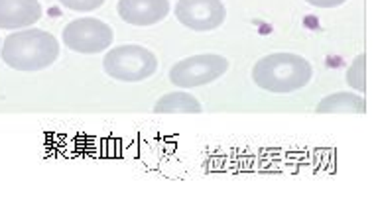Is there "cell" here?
Wrapping results in <instances>:
<instances>
[{
    "label": "cell",
    "instance_id": "5",
    "mask_svg": "<svg viewBox=\"0 0 374 212\" xmlns=\"http://www.w3.org/2000/svg\"><path fill=\"white\" fill-rule=\"evenodd\" d=\"M113 28L96 18L73 20L63 28L66 48L77 53H101L113 46Z\"/></svg>",
    "mask_w": 374,
    "mask_h": 212
},
{
    "label": "cell",
    "instance_id": "7",
    "mask_svg": "<svg viewBox=\"0 0 374 212\" xmlns=\"http://www.w3.org/2000/svg\"><path fill=\"white\" fill-rule=\"evenodd\" d=\"M170 14V0H118V16L132 26H154Z\"/></svg>",
    "mask_w": 374,
    "mask_h": 212
},
{
    "label": "cell",
    "instance_id": "8",
    "mask_svg": "<svg viewBox=\"0 0 374 212\" xmlns=\"http://www.w3.org/2000/svg\"><path fill=\"white\" fill-rule=\"evenodd\" d=\"M42 18L38 0H0V28H28Z\"/></svg>",
    "mask_w": 374,
    "mask_h": 212
},
{
    "label": "cell",
    "instance_id": "9",
    "mask_svg": "<svg viewBox=\"0 0 374 212\" xmlns=\"http://www.w3.org/2000/svg\"><path fill=\"white\" fill-rule=\"evenodd\" d=\"M317 114H365V98L349 93H335L325 97L316 108Z\"/></svg>",
    "mask_w": 374,
    "mask_h": 212
},
{
    "label": "cell",
    "instance_id": "12",
    "mask_svg": "<svg viewBox=\"0 0 374 212\" xmlns=\"http://www.w3.org/2000/svg\"><path fill=\"white\" fill-rule=\"evenodd\" d=\"M61 6L75 12H93L105 4V0H59Z\"/></svg>",
    "mask_w": 374,
    "mask_h": 212
},
{
    "label": "cell",
    "instance_id": "11",
    "mask_svg": "<svg viewBox=\"0 0 374 212\" xmlns=\"http://www.w3.org/2000/svg\"><path fill=\"white\" fill-rule=\"evenodd\" d=\"M347 83L349 87L356 88V91H365L366 88V58L365 55H359L353 61V65L347 71Z\"/></svg>",
    "mask_w": 374,
    "mask_h": 212
},
{
    "label": "cell",
    "instance_id": "13",
    "mask_svg": "<svg viewBox=\"0 0 374 212\" xmlns=\"http://www.w3.org/2000/svg\"><path fill=\"white\" fill-rule=\"evenodd\" d=\"M307 4L317 6V8H337L341 4H345L347 0H306Z\"/></svg>",
    "mask_w": 374,
    "mask_h": 212
},
{
    "label": "cell",
    "instance_id": "10",
    "mask_svg": "<svg viewBox=\"0 0 374 212\" xmlns=\"http://www.w3.org/2000/svg\"><path fill=\"white\" fill-rule=\"evenodd\" d=\"M203 108L199 100L187 93H170L162 97L154 105V112H162V114H172V112H193L199 114Z\"/></svg>",
    "mask_w": 374,
    "mask_h": 212
},
{
    "label": "cell",
    "instance_id": "6",
    "mask_svg": "<svg viewBox=\"0 0 374 212\" xmlns=\"http://www.w3.org/2000/svg\"><path fill=\"white\" fill-rule=\"evenodd\" d=\"M175 18L193 32H211L225 22L227 10L221 0H180Z\"/></svg>",
    "mask_w": 374,
    "mask_h": 212
},
{
    "label": "cell",
    "instance_id": "1",
    "mask_svg": "<svg viewBox=\"0 0 374 212\" xmlns=\"http://www.w3.org/2000/svg\"><path fill=\"white\" fill-rule=\"evenodd\" d=\"M59 55V44L46 29L14 32L2 44V61L16 71L48 69Z\"/></svg>",
    "mask_w": 374,
    "mask_h": 212
},
{
    "label": "cell",
    "instance_id": "4",
    "mask_svg": "<svg viewBox=\"0 0 374 212\" xmlns=\"http://www.w3.org/2000/svg\"><path fill=\"white\" fill-rule=\"evenodd\" d=\"M227 69H229V61L223 55H215V53L193 55L173 65L170 71V81L180 88L201 87L223 77Z\"/></svg>",
    "mask_w": 374,
    "mask_h": 212
},
{
    "label": "cell",
    "instance_id": "2",
    "mask_svg": "<svg viewBox=\"0 0 374 212\" xmlns=\"http://www.w3.org/2000/svg\"><path fill=\"white\" fill-rule=\"evenodd\" d=\"M313 77L309 61L296 53H270L252 69L256 87L274 95H288L304 88Z\"/></svg>",
    "mask_w": 374,
    "mask_h": 212
},
{
    "label": "cell",
    "instance_id": "3",
    "mask_svg": "<svg viewBox=\"0 0 374 212\" xmlns=\"http://www.w3.org/2000/svg\"><path fill=\"white\" fill-rule=\"evenodd\" d=\"M103 67L108 77L123 83L146 81L156 73L158 59L150 49L142 46H120L113 48L103 59Z\"/></svg>",
    "mask_w": 374,
    "mask_h": 212
}]
</instances>
